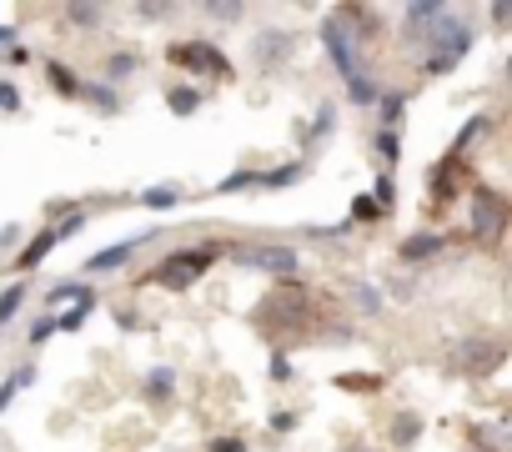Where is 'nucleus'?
<instances>
[{
    "instance_id": "f257e3e1",
    "label": "nucleus",
    "mask_w": 512,
    "mask_h": 452,
    "mask_svg": "<svg viewBox=\"0 0 512 452\" xmlns=\"http://www.w3.org/2000/svg\"><path fill=\"white\" fill-rule=\"evenodd\" d=\"M472 46H477V26L462 16V11H452L447 6V16L427 31V41H422V76H447V71H457L467 56H472Z\"/></svg>"
},
{
    "instance_id": "f03ea898",
    "label": "nucleus",
    "mask_w": 512,
    "mask_h": 452,
    "mask_svg": "<svg viewBox=\"0 0 512 452\" xmlns=\"http://www.w3.org/2000/svg\"><path fill=\"white\" fill-rule=\"evenodd\" d=\"M216 257H221V247H211V242H201V247H176V252H166L141 282H151V287H161V292H191V287L216 267Z\"/></svg>"
},
{
    "instance_id": "7ed1b4c3",
    "label": "nucleus",
    "mask_w": 512,
    "mask_h": 452,
    "mask_svg": "<svg viewBox=\"0 0 512 452\" xmlns=\"http://www.w3.org/2000/svg\"><path fill=\"white\" fill-rule=\"evenodd\" d=\"M166 61L176 71H191V76H211V81H231V61L216 41L206 36H191V41H171L166 46Z\"/></svg>"
},
{
    "instance_id": "20e7f679",
    "label": "nucleus",
    "mask_w": 512,
    "mask_h": 452,
    "mask_svg": "<svg viewBox=\"0 0 512 452\" xmlns=\"http://www.w3.org/2000/svg\"><path fill=\"white\" fill-rule=\"evenodd\" d=\"M231 262H236V267H251V272H262V277H277V282H297V272H302V252H297V247H282V242L236 247Z\"/></svg>"
},
{
    "instance_id": "39448f33",
    "label": "nucleus",
    "mask_w": 512,
    "mask_h": 452,
    "mask_svg": "<svg viewBox=\"0 0 512 452\" xmlns=\"http://www.w3.org/2000/svg\"><path fill=\"white\" fill-rule=\"evenodd\" d=\"M322 46H327V56H332V66H337L342 81H362V76H367V66H362V41H357V31H352L342 16H332V21L322 26Z\"/></svg>"
},
{
    "instance_id": "423d86ee",
    "label": "nucleus",
    "mask_w": 512,
    "mask_h": 452,
    "mask_svg": "<svg viewBox=\"0 0 512 452\" xmlns=\"http://www.w3.org/2000/svg\"><path fill=\"white\" fill-rule=\"evenodd\" d=\"M467 196H472V206H467L472 237H482V242H497V237L507 232V196H502V191H492V186H472Z\"/></svg>"
},
{
    "instance_id": "0eeeda50",
    "label": "nucleus",
    "mask_w": 512,
    "mask_h": 452,
    "mask_svg": "<svg viewBox=\"0 0 512 452\" xmlns=\"http://www.w3.org/2000/svg\"><path fill=\"white\" fill-rule=\"evenodd\" d=\"M81 226H86V211H81V206H76V211H66L56 226H46V232H41L36 242H26V247L16 252V272H36V267H41V262H46L66 237H76V232H81Z\"/></svg>"
},
{
    "instance_id": "6e6552de",
    "label": "nucleus",
    "mask_w": 512,
    "mask_h": 452,
    "mask_svg": "<svg viewBox=\"0 0 512 452\" xmlns=\"http://www.w3.org/2000/svg\"><path fill=\"white\" fill-rule=\"evenodd\" d=\"M427 191H432L437 201H457V196H467V191H472L467 161H457V156H442V161L427 171Z\"/></svg>"
},
{
    "instance_id": "1a4fd4ad",
    "label": "nucleus",
    "mask_w": 512,
    "mask_h": 452,
    "mask_svg": "<svg viewBox=\"0 0 512 452\" xmlns=\"http://www.w3.org/2000/svg\"><path fill=\"white\" fill-rule=\"evenodd\" d=\"M442 16H447L442 0H412V6H402V41H407V46H422L427 31H432Z\"/></svg>"
},
{
    "instance_id": "9d476101",
    "label": "nucleus",
    "mask_w": 512,
    "mask_h": 452,
    "mask_svg": "<svg viewBox=\"0 0 512 452\" xmlns=\"http://www.w3.org/2000/svg\"><path fill=\"white\" fill-rule=\"evenodd\" d=\"M502 357H507V347L502 342H462L457 347V367L462 372H492V367H502Z\"/></svg>"
},
{
    "instance_id": "9b49d317",
    "label": "nucleus",
    "mask_w": 512,
    "mask_h": 452,
    "mask_svg": "<svg viewBox=\"0 0 512 452\" xmlns=\"http://www.w3.org/2000/svg\"><path fill=\"white\" fill-rule=\"evenodd\" d=\"M447 232H417V237H407L402 247H397V257L407 262V267H417V262H427V257H437V252H447Z\"/></svg>"
},
{
    "instance_id": "f8f14e48",
    "label": "nucleus",
    "mask_w": 512,
    "mask_h": 452,
    "mask_svg": "<svg viewBox=\"0 0 512 452\" xmlns=\"http://www.w3.org/2000/svg\"><path fill=\"white\" fill-rule=\"evenodd\" d=\"M312 171V161L307 156H292L287 166H277V171H262V181H256V191H287V186H297L302 176Z\"/></svg>"
},
{
    "instance_id": "ddd939ff",
    "label": "nucleus",
    "mask_w": 512,
    "mask_h": 452,
    "mask_svg": "<svg viewBox=\"0 0 512 452\" xmlns=\"http://www.w3.org/2000/svg\"><path fill=\"white\" fill-rule=\"evenodd\" d=\"M146 237H126V242H116V247H106V252H96L91 262H86V272H121L131 257H136V247H141Z\"/></svg>"
},
{
    "instance_id": "4468645a",
    "label": "nucleus",
    "mask_w": 512,
    "mask_h": 452,
    "mask_svg": "<svg viewBox=\"0 0 512 452\" xmlns=\"http://www.w3.org/2000/svg\"><path fill=\"white\" fill-rule=\"evenodd\" d=\"M141 397H146V402H171V397H176V367H166V362L151 367L146 382H141Z\"/></svg>"
},
{
    "instance_id": "2eb2a0df",
    "label": "nucleus",
    "mask_w": 512,
    "mask_h": 452,
    "mask_svg": "<svg viewBox=\"0 0 512 452\" xmlns=\"http://www.w3.org/2000/svg\"><path fill=\"white\" fill-rule=\"evenodd\" d=\"M46 81H51V91H56V96L81 101V86H86V81H81V76H76L66 61H46Z\"/></svg>"
},
{
    "instance_id": "dca6fc26",
    "label": "nucleus",
    "mask_w": 512,
    "mask_h": 452,
    "mask_svg": "<svg viewBox=\"0 0 512 452\" xmlns=\"http://www.w3.org/2000/svg\"><path fill=\"white\" fill-rule=\"evenodd\" d=\"M487 126H492V116H487V111H477V116H467V121H462V131L452 136V146H447V156H457V161H467V146H472L477 136H487Z\"/></svg>"
},
{
    "instance_id": "f3484780",
    "label": "nucleus",
    "mask_w": 512,
    "mask_h": 452,
    "mask_svg": "<svg viewBox=\"0 0 512 452\" xmlns=\"http://www.w3.org/2000/svg\"><path fill=\"white\" fill-rule=\"evenodd\" d=\"M422 412H397L392 417V427H387V437H392V447H412L417 437H422Z\"/></svg>"
},
{
    "instance_id": "a211bd4d",
    "label": "nucleus",
    "mask_w": 512,
    "mask_h": 452,
    "mask_svg": "<svg viewBox=\"0 0 512 452\" xmlns=\"http://www.w3.org/2000/svg\"><path fill=\"white\" fill-rule=\"evenodd\" d=\"M31 382H36V367H31V362H26V367H16L6 382H0V412H11V402H16Z\"/></svg>"
},
{
    "instance_id": "6ab92c4d",
    "label": "nucleus",
    "mask_w": 512,
    "mask_h": 452,
    "mask_svg": "<svg viewBox=\"0 0 512 452\" xmlns=\"http://www.w3.org/2000/svg\"><path fill=\"white\" fill-rule=\"evenodd\" d=\"M81 101L96 106L101 116H116V111H121V96H116L111 86H101V81H86V86H81Z\"/></svg>"
},
{
    "instance_id": "aec40b11",
    "label": "nucleus",
    "mask_w": 512,
    "mask_h": 452,
    "mask_svg": "<svg viewBox=\"0 0 512 452\" xmlns=\"http://www.w3.org/2000/svg\"><path fill=\"white\" fill-rule=\"evenodd\" d=\"M166 111L171 116H196L201 111V91L196 86H166Z\"/></svg>"
},
{
    "instance_id": "412c9836",
    "label": "nucleus",
    "mask_w": 512,
    "mask_h": 452,
    "mask_svg": "<svg viewBox=\"0 0 512 452\" xmlns=\"http://www.w3.org/2000/svg\"><path fill=\"white\" fill-rule=\"evenodd\" d=\"M287 51H292V36L287 31H267L262 41H256V61H262V66H277Z\"/></svg>"
},
{
    "instance_id": "4be33fe9",
    "label": "nucleus",
    "mask_w": 512,
    "mask_h": 452,
    "mask_svg": "<svg viewBox=\"0 0 512 452\" xmlns=\"http://www.w3.org/2000/svg\"><path fill=\"white\" fill-rule=\"evenodd\" d=\"M377 111H382V131H397L402 126V111H407V91H382L377 96Z\"/></svg>"
},
{
    "instance_id": "5701e85b",
    "label": "nucleus",
    "mask_w": 512,
    "mask_h": 452,
    "mask_svg": "<svg viewBox=\"0 0 512 452\" xmlns=\"http://www.w3.org/2000/svg\"><path fill=\"white\" fill-rule=\"evenodd\" d=\"M91 312H96V297L91 302H71L66 312H51V322H56V332H81Z\"/></svg>"
},
{
    "instance_id": "b1692460",
    "label": "nucleus",
    "mask_w": 512,
    "mask_h": 452,
    "mask_svg": "<svg viewBox=\"0 0 512 452\" xmlns=\"http://www.w3.org/2000/svg\"><path fill=\"white\" fill-rule=\"evenodd\" d=\"M141 71V56L136 51H111L106 56V81H126V76H136Z\"/></svg>"
},
{
    "instance_id": "393cba45",
    "label": "nucleus",
    "mask_w": 512,
    "mask_h": 452,
    "mask_svg": "<svg viewBox=\"0 0 512 452\" xmlns=\"http://www.w3.org/2000/svg\"><path fill=\"white\" fill-rule=\"evenodd\" d=\"M256 181H262V171H231V176H221L216 181V196H236V191H256Z\"/></svg>"
},
{
    "instance_id": "a878e982",
    "label": "nucleus",
    "mask_w": 512,
    "mask_h": 452,
    "mask_svg": "<svg viewBox=\"0 0 512 452\" xmlns=\"http://www.w3.org/2000/svg\"><path fill=\"white\" fill-rule=\"evenodd\" d=\"M136 201L151 206V211H171V206H181V191H176V186H146Z\"/></svg>"
},
{
    "instance_id": "bb28decb",
    "label": "nucleus",
    "mask_w": 512,
    "mask_h": 452,
    "mask_svg": "<svg viewBox=\"0 0 512 452\" xmlns=\"http://www.w3.org/2000/svg\"><path fill=\"white\" fill-rule=\"evenodd\" d=\"M372 151H377V161H382V166H397V161H402V136H397V131H377Z\"/></svg>"
},
{
    "instance_id": "cd10ccee",
    "label": "nucleus",
    "mask_w": 512,
    "mask_h": 452,
    "mask_svg": "<svg viewBox=\"0 0 512 452\" xmlns=\"http://www.w3.org/2000/svg\"><path fill=\"white\" fill-rule=\"evenodd\" d=\"M96 292H91V282H61V287H51V307H61V302H91Z\"/></svg>"
},
{
    "instance_id": "c85d7f7f",
    "label": "nucleus",
    "mask_w": 512,
    "mask_h": 452,
    "mask_svg": "<svg viewBox=\"0 0 512 452\" xmlns=\"http://www.w3.org/2000/svg\"><path fill=\"white\" fill-rule=\"evenodd\" d=\"M26 307V282H16V287H6L0 292V327H11V317Z\"/></svg>"
},
{
    "instance_id": "c756f323",
    "label": "nucleus",
    "mask_w": 512,
    "mask_h": 452,
    "mask_svg": "<svg viewBox=\"0 0 512 452\" xmlns=\"http://www.w3.org/2000/svg\"><path fill=\"white\" fill-rule=\"evenodd\" d=\"M352 302L362 307V317H382V292L367 282H352Z\"/></svg>"
},
{
    "instance_id": "7c9ffc66",
    "label": "nucleus",
    "mask_w": 512,
    "mask_h": 452,
    "mask_svg": "<svg viewBox=\"0 0 512 452\" xmlns=\"http://www.w3.org/2000/svg\"><path fill=\"white\" fill-rule=\"evenodd\" d=\"M347 96H352V106H377L382 86H377L372 76H362V81H347Z\"/></svg>"
},
{
    "instance_id": "2f4dec72",
    "label": "nucleus",
    "mask_w": 512,
    "mask_h": 452,
    "mask_svg": "<svg viewBox=\"0 0 512 452\" xmlns=\"http://www.w3.org/2000/svg\"><path fill=\"white\" fill-rule=\"evenodd\" d=\"M372 206H377V211H392V206H397V181H392L387 171H382L377 186H372Z\"/></svg>"
},
{
    "instance_id": "473e14b6",
    "label": "nucleus",
    "mask_w": 512,
    "mask_h": 452,
    "mask_svg": "<svg viewBox=\"0 0 512 452\" xmlns=\"http://www.w3.org/2000/svg\"><path fill=\"white\" fill-rule=\"evenodd\" d=\"M342 392H382V377H367V372H342L337 377Z\"/></svg>"
},
{
    "instance_id": "72a5a7b5",
    "label": "nucleus",
    "mask_w": 512,
    "mask_h": 452,
    "mask_svg": "<svg viewBox=\"0 0 512 452\" xmlns=\"http://www.w3.org/2000/svg\"><path fill=\"white\" fill-rule=\"evenodd\" d=\"M332 126H337V106H322V111H317V126H312V131H307V141H312V146H317V141H322V136H327V131H332Z\"/></svg>"
},
{
    "instance_id": "f704fd0d",
    "label": "nucleus",
    "mask_w": 512,
    "mask_h": 452,
    "mask_svg": "<svg viewBox=\"0 0 512 452\" xmlns=\"http://www.w3.org/2000/svg\"><path fill=\"white\" fill-rule=\"evenodd\" d=\"M377 216H382V211L372 206V196H357L352 211H347V226H357V221H377Z\"/></svg>"
},
{
    "instance_id": "c9c22d12",
    "label": "nucleus",
    "mask_w": 512,
    "mask_h": 452,
    "mask_svg": "<svg viewBox=\"0 0 512 452\" xmlns=\"http://www.w3.org/2000/svg\"><path fill=\"white\" fill-rule=\"evenodd\" d=\"M16 111H21V91L0 76V116H16Z\"/></svg>"
},
{
    "instance_id": "e433bc0d",
    "label": "nucleus",
    "mask_w": 512,
    "mask_h": 452,
    "mask_svg": "<svg viewBox=\"0 0 512 452\" xmlns=\"http://www.w3.org/2000/svg\"><path fill=\"white\" fill-rule=\"evenodd\" d=\"M71 21L86 26V31H96L101 26V6H71Z\"/></svg>"
},
{
    "instance_id": "4c0bfd02",
    "label": "nucleus",
    "mask_w": 512,
    "mask_h": 452,
    "mask_svg": "<svg viewBox=\"0 0 512 452\" xmlns=\"http://www.w3.org/2000/svg\"><path fill=\"white\" fill-rule=\"evenodd\" d=\"M267 372H272V382H292V362H287V352H272Z\"/></svg>"
},
{
    "instance_id": "58836bf2",
    "label": "nucleus",
    "mask_w": 512,
    "mask_h": 452,
    "mask_svg": "<svg viewBox=\"0 0 512 452\" xmlns=\"http://www.w3.org/2000/svg\"><path fill=\"white\" fill-rule=\"evenodd\" d=\"M206 16H211V21H231V26H236V21H241V6H236V0H231V6H206Z\"/></svg>"
},
{
    "instance_id": "ea45409f",
    "label": "nucleus",
    "mask_w": 512,
    "mask_h": 452,
    "mask_svg": "<svg viewBox=\"0 0 512 452\" xmlns=\"http://www.w3.org/2000/svg\"><path fill=\"white\" fill-rule=\"evenodd\" d=\"M46 337H56V322H51V312H46V317H41V322L31 327V347H41Z\"/></svg>"
},
{
    "instance_id": "a19ab883",
    "label": "nucleus",
    "mask_w": 512,
    "mask_h": 452,
    "mask_svg": "<svg viewBox=\"0 0 512 452\" xmlns=\"http://www.w3.org/2000/svg\"><path fill=\"white\" fill-rule=\"evenodd\" d=\"M211 452H246L241 437H211Z\"/></svg>"
},
{
    "instance_id": "79ce46f5",
    "label": "nucleus",
    "mask_w": 512,
    "mask_h": 452,
    "mask_svg": "<svg viewBox=\"0 0 512 452\" xmlns=\"http://www.w3.org/2000/svg\"><path fill=\"white\" fill-rule=\"evenodd\" d=\"M297 422H302L297 412H277V417H272V432H292Z\"/></svg>"
},
{
    "instance_id": "37998d69",
    "label": "nucleus",
    "mask_w": 512,
    "mask_h": 452,
    "mask_svg": "<svg viewBox=\"0 0 512 452\" xmlns=\"http://www.w3.org/2000/svg\"><path fill=\"white\" fill-rule=\"evenodd\" d=\"M16 242H21V226H16V221H11V226H6V232H0V252H11V247H16Z\"/></svg>"
},
{
    "instance_id": "c03bdc74",
    "label": "nucleus",
    "mask_w": 512,
    "mask_h": 452,
    "mask_svg": "<svg viewBox=\"0 0 512 452\" xmlns=\"http://www.w3.org/2000/svg\"><path fill=\"white\" fill-rule=\"evenodd\" d=\"M26 61H31V51H26V46H21V41H16V46H11V51H6V66H26Z\"/></svg>"
},
{
    "instance_id": "a18cd8bd",
    "label": "nucleus",
    "mask_w": 512,
    "mask_h": 452,
    "mask_svg": "<svg viewBox=\"0 0 512 452\" xmlns=\"http://www.w3.org/2000/svg\"><path fill=\"white\" fill-rule=\"evenodd\" d=\"M16 46V26H0V51H11Z\"/></svg>"
}]
</instances>
